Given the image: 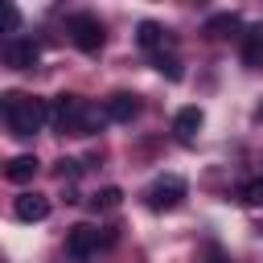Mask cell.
Returning a JSON list of instances; mask_svg holds the SVG:
<instances>
[{
    "label": "cell",
    "instance_id": "17",
    "mask_svg": "<svg viewBox=\"0 0 263 263\" xmlns=\"http://www.w3.org/2000/svg\"><path fill=\"white\" fill-rule=\"evenodd\" d=\"M0 12H4V33H16L21 29V8L12 0H0Z\"/></svg>",
    "mask_w": 263,
    "mask_h": 263
},
{
    "label": "cell",
    "instance_id": "3",
    "mask_svg": "<svg viewBox=\"0 0 263 263\" xmlns=\"http://www.w3.org/2000/svg\"><path fill=\"white\" fill-rule=\"evenodd\" d=\"M66 33H70V41H74L82 53H99V49H103V21H99V16H90V12L70 16Z\"/></svg>",
    "mask_w": 263,
    "mask_h": 263
},
{
    "label": "cell",
    "instance_id": "1",
    "mask_svg": "<svg viewBox=\"0 0 263 263\" xmlns=\"http://www.w3.org/2000/svg\"><path fill=\"white\" fill-rule=\"evenodd\" d=\"M4 123H8V132H12L16 140H33V136L49 123V103H41V99H33V95L8 90V95H4Z\"/></svg>",
    "mask_w": 263,
    "mask_h": 263
},
{
    "label": "cell",
    "instance_id": "18",
    "mask_svg": "<svg viewBox=\"0 0 263 263\" xmlns=\"http://www.w3.org/2000/svg\"><path fill=\"white\" fill-rule=\"evenodd\" d=\"M238 197H242L247 205H263V177H259V181H247V185L238 189Z\"/></svg>",
    "mask_w": 263,
    "mask_h": 263
},
{
    "label": "cell",
    "instance_id": "16",
    "mask_svg": "<svg viewBox=\"0 0 263 263\" xmlns=\"http://www.w3.org/2000/svg\"><path fill=\"white\" fill-rule=\"evenodd\" d=\"M119 201H123V193H119V189L111 185V189H99V193L90 197V210H115Z\"/></svg>",
    "mask_w": 263,
    "mask_h": 263
},
{
    "label": "cell",
    "instance_id": "15",
    "mask_svg": "<svg viewBox=\"0 0 263 263\" xmlns=\"http://www.w3.org/2000/svg\"><path fill=\"white\" fill-rule=\"evenodd\" d=\"M152 62H156V70H160V74H164L168 82H181V74H185V70H181V62H177L173 53H164V49H160V53H156Z\"/></svg>",
    "mask_w": 263,
    "mask_h": 263
},
{
    "label": "cell",
    "instance_id": "10",
    "mask_svg": "<svg viewBox=\"0 0 263 263\" xmlns=\"http://www.w3.org/2000/svg\"><path fill=\"white\" fill-rule=\"evenodd\" d=\"M103 119H111V115L82 99V107H78V119H74V132H70V136H95V132L103 127Z\"/></svg>",
    "mask_w": 263,
    "mask_h": 263
},
{
    "label": "cell",
    "instance_id": "13",
    "mask_svg": "<svg viewBox=\"0 0 263 263\" xmlns=\"http://www.w3.org/2000/svg\"><path fill=\"white\" fill-rule=\"evenodd\" d=\"M238 12H218V16H210L205 21V33L210 37H230V33H238Z\"/></svg>",
    "mask_w": 263,
    "mask_h": 263
},
{
    "label": "cell",
    "instance_id": "20",
    "mask_svg": "<svg viewBox=\"0 0 263 263\" xmlns=\"http://www.w3.org/2000/svg\"><path fill=\"white\" fill-rule=\"evenodd\" d=\"M210 263H226V259H210Z\"/></svg>",
    "mask_w": 263,
    "mask_h": 263
},
{
    "label": "cell",
    "instance_id": "8",
    "mask_svg": "<svg viewBox=\"0 0 263 263\" xmlns=\"http://www.w3.org/2000/svg\"><path fill=\"white\" fill-rule=\"evenodd\" d=\"M201 123H205V119H201V111H197V107H181V111L173 115V132H177V140H181V144H193V140H197V132H201Z\"/></svg>",
    "mask_w": 263,
    "mask_h": 263
},
{
    "label": "cell",
    "instance_id": "6",
    "mask_svg": "<svg viewBox=\"0 0 263 263\" xmlns=\"http://www.w3.org/2000/svg\"><path fill=\"white\" fill-rule=\"evenodd\" d=\"M4 58H8L12 70H33L37 58H41V49H37V41H29V37H12L8 49H4Z\"/></svg>",
    "mask_w": 263,
    "mask_h": 263
},
{
    "label": "cell",
    "instance_id": "12",
    "mask_svg": "<svg viewBox=\"0 0 263 263\" xmlns=\"http://www.w3.org/2000/svg\"><path fill=\"white\" fill-rule=\"evenodd\" d=\"M242 62L247 66H263V25L242 33Z\"/></svg>",
    "mask_w": 263,
    "mask_h": 263
},
{
    "label": "cell",
    "instance_id": "14",
    "mask_svg": "<svg viewBox=\"0 0 263 263\" xmlns=\"http://www.w3.org/2000/svg\"><path fill=\"white\" fill-rule=\"evenodd\" d=\"M136 41H140L144 49L160 53V45H164V29H160L156 21H140V29H136Z\"/></svg>",
    "mask_w": 263,
    "mask_h": 263
},
{
    "label": "cell",
    "instance_id": "4",
    "mask_svg": "<svg viewBox=\"0 0 263 263\" xmlns=\"http://www.w3.org/2000/svg\"><path fill=\"white\" fill-rule=\"evenodd\" d=\"M78 107H82L78 95H53V99H49V123L70 136V132H74V119H78Z\"/></svg>",
    "mask_w": 263,
    "mask_h": 263
},
{
    "label": "cell",
    "instance_id": "7",
    "mask_svg": "<svg viewBox=\"0 0 263 263\" xmlns=\"http://www.w3.org/2000/svg\"><path fill=\"white\" fill-rule=\"evenodd\" d=\"M12 214H16L21 222H45V218H49V197H41V193H21L16 205H12Z\"/></svg>",
    "mask_w": 263,
    "mask_h": 263
},
{
    "label": "cell",
    "instance_id": "11",
    "mask_svg": "<svg viewBox=\"0 0 263 263\" xmlns=\"http://www.w3.org/2000/svg\"><path fill=\"white\" fill-rule=\"evenodd\" d=\"M33 173H37V156H12V160L4 164V177H8L12 185H25V181H33Z\"/></svg>",
    "mask_w": 263,
    "mask_h": 263
},
{
    "label": "cell",
    "instance_id": "19",
    "mask_svg": "<svg viewBox=\"0 0 263 263\" xmlns=\"http://www.w3.org/2000/svg\"><path fill=\"white\" fill-rule=\"evenodd\" d=\"M255 119H259V123H263V103H259V111H255Z\"/></svg>",
    "mask_w": 263,
    "mask_h": 263
},
{
    "label": "cell",
    "instance_id": "9",
    "mask_svg": "<svg viewBox=\"0 0 263 263\" xmlns=\"http://www.w3.org/2000/svg\"><path fill=\"white\" fill-rule=\"evenodd\" d=\"M107 115H111L115 123H132V119L140 115V99H136V95H127V90H119V95H111V99H107Z\"/></svg>",
    "mask_w": 263,
    "mask_h": 263
},
{
    "label": "cell",
    "instance_id": "2",
    "mask_svg": "<svg viewBox=\"0 0 263 263\" xmlns=\"http://www.w3.org/2000/svg\"><path fill=\"white\" fill-rule=\"evenodd\" d=\"M185 181L177 177V173H164V177H156L148 189H144V205L152 210V214H164V210H177L181 201H185Z\"/></svg>",
    "mask_w": 263,
    "mask_h": 263
},
{
    "label": "cell",
    "instance_id": "5",
    "mask_svg": "<svg viewBox=\"0 0 263 263\" xmlns=\"http://www.w3.org/2000/svg\"><path fill=\"white\" fill-rule=\"evenodd\" d=\"M95 251H99V226L82 222V226H74V230L66 234V255H70V259H90Z\"/></svg>",
    "mask_w": 263,
    "mask_h": 263
}]
</instances>
